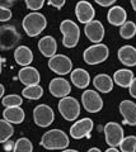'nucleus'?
I'll list each match as a JSON object with an SVG mask.
<instances>
[{"mask_svg": "<svg viewBox=\"0 0 136 152\" xmlns=\"http://www.w3.org/2000/svg\"><path fill=\"white\" fill-rule=\"evenodd\" d=\"M70 140L68 134L61 129H50L43 133L42 138L40 141V145L46 150L54 151V150H65L69 147Z\"/></svg>", "mask_w": 136, "mask_h": 152, "instance_id": "f257e3e1", "label": "nucleus"}, {"mask_svg": "<svg viewBox=\"0 0 136 152\" xmlns=\"http://www.w3.org/2000/svg\"><path fill=\"white\" fill-rule=\"evenodd\" d=\"M22 27L28 37H37L46 29L47 19H46V17L42 13L32 12L23 18Z\"/></svg>", "mask_w": 136, "mask_h": 152, "instance_id": "f03ea898", "label": "nucleus"}, {"mask_svg": "<svg viewBox=\"0 0 136 152\" xmlns=\"http://www.w3.org/2000/svg\"><path fill=\"white\" fill-rule=\"evenodd\" d=\"M60 32L62 34V46L66 48L76 47L80 39V28L71 19H64L60 23Z\"/></svg>", "mask_w": 136, "mask_h": 152, "instance_id": "7ed1b4c3", "label": "nucleus"}, {"mask_svg": "<svg viewBox=\"0 0 136 152\" xmlns=\"http://www.w3.org/2000/svg\"><path fill=\"white\" fill-rule=\"evenodd\" d=\"M110 56V48L104 43H93L83 52V60L87 65L96 66L103 64Z\"/></svg>", "mask_w": 136, "mask_h": 152, "instance_id": "20e7f679", "label": "nucleus"}, {"mask_svg": "<svg viewBox=\"0 0 136 152\" xmlns=\"http://www.w3.org/2000/svg\"><path fill=\"white\" fill-rule=\"evenodd\" d=\"M22 39L21 33L12 24L0 26V51H9L18 47Z\"/></svg>", "mask_w": 136, "mask_h": 152, "instance_id": "39448f33", "label": "nucleus"}, {"mask_svg": "<svg viewBox=\"0 0 136 152\" xmlns=\"http://www.w3.org/2000/svg\"><path fill=\"white\" fill-rule=\"evenodd\" d=\"M57 108H59V112L61 114V117L68 122L76 121L82 112L80 103L73 96L61 98L57 104Z\"/></svg>", "mask_w": 136, "mask_h": 152, "instance_id": "423d86ee", "label": "nucleus"}, {"mask_svg": "<svg viewBox=\"0 0 136 152\" xmlns=\"http://www.w3.org/2000/svg\"><path fill=\"white\" fill-rule=\"evenodd\" d=\"M82 107L88 113H98L103 109V99L96 90L87 89L80 96Z\"/></svg>", "mask_w": 136, "mask_h": 152, "instance_id": "0eeeda50", "label": "nucleus"}, {"mask_svg": "<svg viewBox=\"0 0 136 152\" xmlns=\"http://www.w3.org/2000/svg\"><path fill=\"white\" fill-rule=\"evenodd\" d=\"M49 69L59 76L69 75L73 71V61L66 55H55L49 58Z\"/></svg>", "mask_w": 136, "mask_h": 152, "instance_id": "6e6552de", "label": "nucleus"}, {"mask_svg": "<svg viewBox=\"0 0 136 152\" xmlns=\"http://www.w3.org/2000/svg\"><path fill=\"white\" fill-rule=\"evenodd\" d=\"M33 121L38 127H50L55 121V112L47 104H40L33 109Z\"/></svg>", "mask_w": 136, "mask_h": 152, "instance_id": "1a4fd4ad", "label": "nucleus"}, {"mask_svg": "<svg viewBox=\"0 0 136 152\" xmlns=\"http://www.w3.org/2000/svg\"><path fill=\"white\" fill-rule=\"evenodd\" d=\"M125 137L124 128L120 123L116 122H108L104 126V138L106 143L110 147H118L121 141Z\"/></svg>", "mask_w": 136, "mask_h": 152, "instance_id": "9d476101", "label": "nucleus"}, {"mask_svg": "<svg viewBox=\"0 0 136 152\" xmlns=\"http://www.w3.org/2000/svg\"><path fill=\"white\" fill-rule=\"evenodd\" d=\"M94 127V123L90 118H83L79 119L70 127V137L74 140H82V138H90V133Z\"/></svg>", "mask_w": 136, "mask_h": 152, "instance_id": "9b49d317", "label": "nucleus"}, {"mask_svg": "<svg viewBox=\"0 0 136 152\" xmlns=\"http://www.w3.org/2000/svg\"><path fill=\"white\" fill-rule=\"evenodd\" d=\"M84 34L92 43H102L103 38L106 36L104 26L102 24V22L94 19V20L84 24Z\"/></svg>", "mask_w": 136, "mask_h": 152, "instance_id": "f8f14e48", "label": "nucleus"}, {"mask_svg": "<svg viewBox=\"0 0 136 152\" xmlns=\"http://www.w3.org/2000/svg\"><path fill=\"white\" fill-rule=\"evenodd\" d=\"M75 17L82 24H87V23L94 20L96 9L88 0H80L75 5Z\"/></svg>", "mask_w": 136, "mask_h": 152, "instance_id": "ddd939ff", "label": "nucleus"}, {"mask_svg": "<svg viewBox=\"0 0 136 152\" xmlns=\"http://www.w3.org/2000/svg\"><path fill=\"white\" fill-rule=\"evenodd\" d=\"M49 90L50 94L55 98H65L69 96V94L71 93V85L65 77H55L50 81L49 84Z\"/></svg>", "mask_w": 136, "mask_h": 152, "instance_id": "4468645a", "label": "nucleus"}, {"mask_svg": "<svg viewBox=\"0 0 136 152\" xmlns=\"http://www.w3.org/2000/svg\"><path fill=\"white\" fill-rule=\"evenodd\" d=\"M18 79L24 86H32V85H38L41 76L38 70L33 66H24L18 72Z\"/></svg>", "mask_w": 136, "mask_h": 152, "instance_id": "2eb2a0df", "label": "nucleus"}, {"mask_svg": "<svg viewBox=\"0 0 136 152\" xmlns=\"http://www.w3.org/2000/svg\"><path fill=\"white\" fill-rule=\"evenodd\" d=\"M118 110L124 118V124L136 126V104L132 100H122L118 105Z\"/></svg>", "mask_w": 136, "mask_h": 152, "instance_id": "dca6fc26", "label": "nucleus"}, {"mask_svg": "<svg viewBox=\"0 0 136 152\" xmlns=\"http://www.w3.org/2000/svg\"><path fill=\"white\" fill-rule=\"evenodd\" d=\"M70 81H71V84L75 88L85 90L89 86V84H90V75L84 69L80 67L74 69L70 72Z\"/></svg>", "mask_w": 136, "mask_h": 152, "instance_id": "f3484780", "label": "nucleus"}, {"mask_svg": "<svg viewBox=\"0 0 136 152\" xmlns=\"http://www.w3.org/2000/svg\"><path fill=\"white\" fill-rule=\"evenodd\" d=\"M120 62L127 67H134L136 66V48L131 45H125L117 52Z\"/></svg>", "mask_w": 136, "mask_h": 152, "instance_id": "a211bd4d", "label": "nucleus"}, {"mask_svg": "<svg viewBox=\"0 0 136 152\" xmlns=\"http://www.w3.org/2000/svg\"><path fill=\"white\" fill-rule=\"evenodd\" d=\"M93 86H94L97 91H99L102 94H108L113 90L115 83H113V79H112L110 75L98 74L94 76V79H93Z\"/></svg>", "mask_w": 136, "mask_h": 152, "instance_id": "6ab92c4d", "label": "nucleus"}, {"mask_svg": "<svg viewBox=\"0 0 136 152\" xmlns=\"http://www.w3.org/2000/svg\"><path fill=\"white\" fill-rule=\"evenodd\" d=\"M107 20L111 26L121 27L124 23L127 20V13L120 5H113L110 8L108 13H107Z\"/></svg>", "mask_w": 136, "mask_h": 152, "instance_id": "aec40b11", "label": "nucleus"}, {"mask_svg": "<svg viewBox=\"0 0 136 152\" xmlns=\"http://www.w3.org/2000/svg\"><path fill=\"white\" fill-rule=\"evenodd\" d=\"M38 50L42 53V56L50 58V57L55 56L56 52H57V41L52 36L42 37L38 41Z\"/></svg>", "mask_w": 136, "mask_h": 152, "instance_id": "412c9836", "label": "nucleus"}, {"mask_svg": "<svg viewBox=\"0 0 136 152\" xmlns=\"http://www.w3.org/2000/svg\"><path fill=\"white\" fill-rule=\"evenodd\" d=\"M14 60L19 66H29L33 62V52L27 46H18L14 50Z\"/></svg>", "mask_w": 136, "mask_h": 152, "instance_id": "4be33fe9", "label": "nucleus"}, {"mask_svg": "<svg viewBox=\"0 0 136 152\" xmlns=\"http://www.w3.org/2000/svg\"><path fill=\"white\" fill-rule=\"evenodd\" d=\"M26 118V113L21 107H10L3 110V119L12 124H21Z\"/></svg>", "mask_w": 136, "mask_h": 152, "instance_id": "5701e85b", "label": "nucleus"}, {"mask_svg": "<svg viewBox=\"0 0 136 152\" xmlns=\"http://www.w3.org/2000/svg\"><path fill=\"white\" fill-rule=\"evenodd\" d=\"M134 77H135V75L132 72V70H130V69H120L112 76L113 83L116 85H118L120 88H129L131 83H132Z\"/></svg>", "mask_w": 136, "mask_h": 152, "instance_id": "b1692460", "label": "nucleus"}, {"mask_svg": "<svg viewBox=\"0 0 136 152\" xmlns=\"http://www.w3.org/2000/svg\"><path fill=\"white\" fill-rule=\"evenodd\" d=\"M22 96L28 99V100H38L43 96V88L38 85H32V86H26L22 90Z\"/></svg>", "mask_w": 136, "mask_h": 152, "instance_id": "393cba45", "label": "nucleus"}, {"mask_svg": "<svg viewBox=\"0 0 136 152\" xmlns=\"http://www.w3.org/2000/svg\"><path fill=\"white\" fill-rule=\"evenodd\" d=\"M14 134V127L5 119H0V143H5Z\"/></svg>", "mask_w": 136, "mask_h": 152, "instance_id": "a878e982", "label": "nucleus"}, {"mask_svg": "<svg viewBox=\"0 0 136 152\" xmlns=\"http://www.w3.org/2000/svg\"><path fill=\"white\" fill-rule=\"evenodd\" d=\"M136 34V23L131 20H126L122 26L120 27V36L124 39H131Z\"/></svg>", "mask_w": 136, "mask_h": 152, "instance_id": "bb28decb", "label": "nucleus"}, {"mask_svg": "<svg viewBox=\"0 0 136 152\" xmlns=\"http://www.w3.org/2000/svg\"><path fill=\"white\" fill-rule=\"evenodd\" d=\"M13 152H33V145L32 142L26 138V137H21L19 140L14 143Z\"/></svg>", "mask_w": 136, "mask_h": 152, "instance_id": "cd10ccee", "label": "nucleus"}, {"mask_svg": "<svg viewBox=\"0 0 136 152\" xmlns=\"http://www.w3.org/2000/svg\"><path fill=\"white\" fill-rule=\"evenodd\" d=\"M118 147L121 152H136V136L124 137Z\"/></svg>", "mask_w": 136, "mask_h": 152, "instance_id": "c85d7f7f", "label": "nucleus"}, {"mask_svg": "<svg viewBox=\"0 0 136 152\" xmlns=\"http://www.w3.org/2000/svg\"><path fill=\"white\" fill-rule=\"evenodd\" d=\"M23 103V98L18 94H9L7 96H3L1 99V104L5 108H10V107H21Z\"/></svg>", "mask_w": 136, "mask_h": 152, "instance_id": "c756f323", "label": "nucleus"}, {"mask_svg": "<svg viewBox=\"0 0 136 152\" xmlns=\"http://www.w3.org/2000/svg\"><path fill=\"white\" fill-rule=\"evenodd\" d=\"M26 7L32 12H38L43 8L46 0H24Z\"/></svg>", "mask_w": 136, "mask_h": 152, "instance_id": "7c9ffc66", "label": "nucleus"}, {"mask_svg": "<svg viewBox=\"0 0 136 152\" xmlns=\"http://www.w3.org/2000/svg\"><path fill=\"white\" fill-rule=\"evenodd\" d=\"M12 17H13V13L10 9L0 5V22H8L12 19Z\"/></svg>", "mask_w": 136, "mask_h": 152, "instance_id": "2f4dec72", "label": "nucleus"}, {"mask_svg": "<svg viewBox=\"0 0 136 152\" xmlns=\"http://www.w3.org/2000/svg\"><path fill=\"white\" fill-rule=\"evenodd\" d=\"M116 1H117V0H94V3L98 4V5L102 7V8H110V7H113Z\"/></svg>", "mask_w": 136, "mask_h": 152, "instance_id": "473e14b6", "label": "nucleus"}, {"mask_svg": "<svg viewBox=\"0 0 136 152\" xmlns=\"http://www.w3.org/2000/svg\"><path fill=\"white\" fill-rule=\"evenodd\" d=\"M47 3L56 9H61L66 4V0H47Z\"/></svg>", "mask_w": 136, "mask_h": 152, "instance_id": "72a5a7b5", "label": "nucleus"}, {"mask_svg": "<svg viewBox=\"0 0 136 152\" xmlns=\"http://www.w3.org/2000/svg\"><path fill=\"white\" fill-rule=\"evenodd\" d=\"M129 93H130V95H131V96H132L134 99H136V76L134 77L132 83H131V85L129 86Z\"/></svg>", "mask_w": 136, "mask_h": 152, "instance_id": "f704fd0d", "label": "nucleus"}, {"mask_svg": "<svg viewBox=\"0 0 136 152\" xmlns=\"http://www.w3.org/2000/svg\"><path fill=\"white\" fill-rule=\"evenodd\" d=\"M17 1H18V0H0V5L10 9V8H12V7H13Z\"/></svg>", "mask_w": 136, "mask_h": 152, "instance_id": "c9c22d12", "label": "nucleus"}, {"mask_svg": "<svg viewBox=\"0 0 136 152\" xmlns=\"http://www.w3.org/2000/svg\"><path fill=\"white\" fill-rule=\"evenodd\" d=\"M4 93H5V88H4L3 84H0V99H3Z\"/></svg>", "mask_w": 136, "mask_h": 152, "instance_id": "e433bc0d", "label": "nucleus"}, {"mask_svg": "<svg viewBox=\"0 0 136 152\" xmlns=\"http://www.w3.org/2000/svg\"><path fill=\"white\" fill-rule=\"evenodd\" d=\"M104 152H121L120 150H117L116 147H110V148H107Z\"/></svg>", "mask_w": 136, "mask_h": 152, "instance_id": "4c0bfd02", "label": "nucleus"}, {"mask_svg": "<svg viewBox=\"0 0 136 152\" xmlns=\"http://www.w3.org/2000/svg\"><path fill=\"white\" fill-rule=\"evenodd\" d=\"M88 152H102V151L98 148V147H92V148L88 150Z\"/></svg>", "mask_w": 136, "mask_h": 152, "instance_id": "58836bf2", "label": "nucleus"}, {"mask_svg": "<svg viewBox=\"0 0 136 152\" xmlns=\"http://www.w3.org/2000/svg\"><path fill=\"white\" fill-rule=\"evenodd\" d=\"M130 3H131V7H132V9L136 12V0H130Z\"/></svg>", "mask_w": 136, "mask_h": 152, "instance_id": "ea45409f", "label": "nucleus"}, {"mask_svg": "<svg viewBox=\"0 0 136 152\" xmlns=\"http://www.w3.org/2000/svg\"><path fill=\"white\" fill-rule=\"evenodd\" d=\"M61 152H79V151H76V150H70V148H65V150H62Z\"/></svg>", "mask_w": 136, "mask_h": 152, "instance_id": "a19ab883", "label": "nucleus"}, {"mask_svg": "<svg viewBox=\"0 0 136 152\" xmlns=\"http://www.w3.org/2000/svg\"><path fill=\"white\" fill-rule=\"evenodd\" d=\"M1 71H3V58L0 56V74H1Z\"/></svg>", "mask_w": 136, "mask_h": 152, "instance_id": "79ce46f5", "label": "nucleus"}]
</instances>
